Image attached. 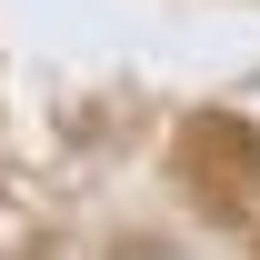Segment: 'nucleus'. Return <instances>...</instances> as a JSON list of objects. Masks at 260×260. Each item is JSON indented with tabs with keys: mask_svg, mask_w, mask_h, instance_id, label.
<instances>
[]
</instances>
